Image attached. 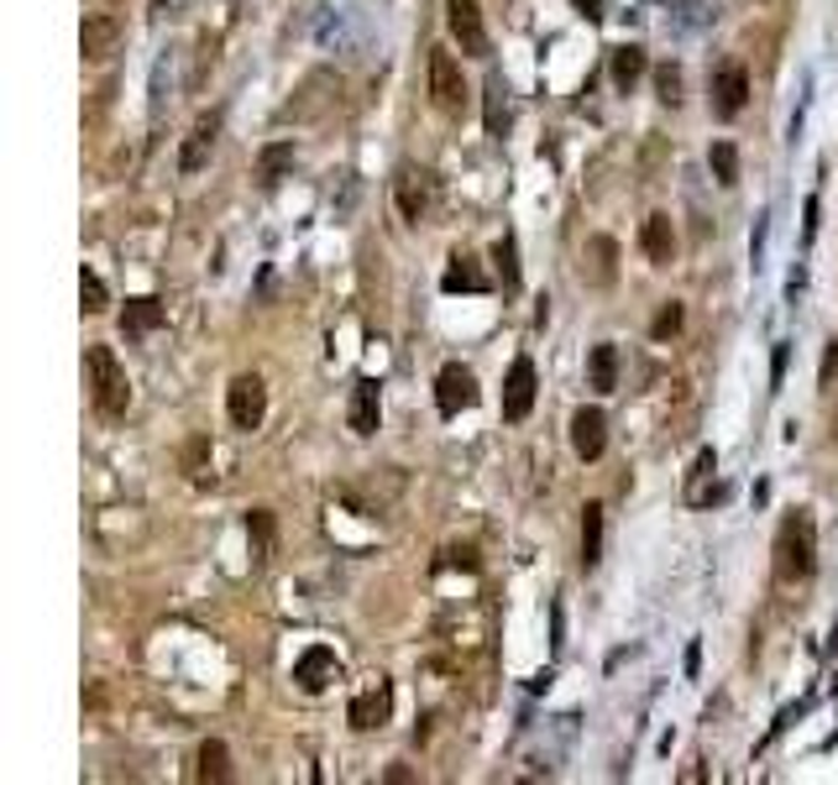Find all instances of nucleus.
Instances as JSON below:
<instances>
[{
  "mask_svg": "<svg viewBox=\"0 0 838 785\" xmlns=\"http://www.w3.org/2000/svg\"><path fill=\"white\" fill-rule=\"evenodd\" d=\"M640 246H645V257L655 267H670V257H676V226H670V215H650L645 231H640Z\"/></svg>",
  "mask_w": 838,
  "mask_h": 785,
  "instance_id": "obj_16",
  "label": "nucleus"
},
{
  "mask_svg": "<svg viewBox=\"0 0 838 785\" xmlns=\"http://www.w3.org/2000/svg\"><path fill=\"white\" fill-rule=\"evenodd\" d=\"M440 288H446V293H482V288H487V278L478 273V262L456 252L451 267H446V278H440Z\"/></svg>",
  "mask_w": 838,
  "mask_h": 785,
  "instance_id": "obj_22",
  "label": "nucleus"
},
{
  "mask_svg": "<svg viewBox=\"0 0 838 785\" xmlns=\"http://www.w3.org/2000/svg\"><path fill=\"white\" fill-rule=\"evenodd\" d=\"M116 43H120V22L111 16V11L84 16V26H79V48H84V58H90V64H105V58L116 53Z\"/></svg>",
  "mask_w": 838,
  "mask_h": 785,
  "instance_id": "obj_12",
  "label": "nucleus"
},
{
  "mask_svg": "<svg viewBox=\"0 0 838 785\" xmlns=\"http://www.w3.org/2000/svg\"><path fill=\"white\" fill-rule=\"evenodd\" d=\"M713 472H719V455H713V451H697V466H692V487H687V503H697V508H702V503L719 493V487L708 493V476H713Z\"/></svg>",
  "mask_w": 838,
  "mask_h": 785,
  "instance_id": "obj_27",
  "label": "nucleus"
},
{
  "mask_svg": "<svg viewBox=\"0 0 838 785\" xmlns=\"http://www.w3.org/2000/svg\"><path fill=\"white\" fill-rule=\"evenodd\" d=\"M493 262H498V273H503V288L514 293V288H519V246H514V236H508V231L493 241Z\"/></svg>",
  "mask_w": 838,
  "mask_h": 785,
  "instance_id": "obj_26",
  "label": "nucleus"
},
{
  "mask_svg": "<svg viewBox=\"0 0 838 785\" xmlns=\"http://www.w3.org/2000/svg\"><path fill=\"white\" fill-rule=\"evenodd\" d=\"M84 372H90V399H95L100 414L120 419L131 408V382H126V367L116 361L111 346H90L84 351Z\"/></svg>",
  "mask_w": 838,
  "mask_h": 785,
  "instance_id": "obj_2",
  "label": "nucleus"
},
{
  "mask_svg": "<svg viewBox=\"0 0 838 785\" xmlns=\"http://www.w3.org/2000/svg\"><path fill=\"white\" fill-rule=\"evenodd\" d=\"M216 131H220V116H199V126L190 131V142L179 152V168H184V173H199V168H205L210 147H216Z\"/></svg>",
  "mask_w": 838,
  "mask_h": 785,
  "instance_id": "obj_17",
  "label": "nucleus"
},
{
  "mask_svg": "<svg viewBox=\"0 0 838 785\" xmlns=\"http://www.w3.org/2000/svg\"><path fill=\"white\" fill-rule=\"evenodd\" d=\"M817 566V523L813 513H787L776 529V581H807Z\"/></svg>",
  "mask_w": 838,
  "mask_h": 785,
  "instance_id": "obj_1",
  "label": "nucleus"
},
{
  "mask_svg": "<svg viewBox=\"0 0 838 785\" xmlns=\"http://www.w3.org/2000/svg\"><path fill=\"white\" fill-rule=\"evenodd\" d=\"M676 331H681V304H676V299H666V304H661V314L650 320V335H655V340H670Z\"/></svg>",
  "mask_w": 838,
  "mask_h": 785,
  "instance_id": "obj_31",
  "label": "nucleus"
},
{
  "mask_svg": "<svg viewBox=\"0 0 838 785\" xmlns=\"http://www.w3.org/2000/svg\"><path fill=\"white\" fill-rule=\"evenodd\" d=\"M446 26H451V37L461 43V53H472V58H487L493 53L478 0H446Z\"/></svg>",
  "mask_w": 838,
  "mask_h": 785,
  "instance_id": "obj_6",
  "label": "nucleus"
},
{
  "mask_svg": "<svg viewBox=\"0 0 838 785\" xmlns=\"http://www.w3.org/2000/svg\"><path fill=\"white\" fill-rule=\"evenodd\" d=\"M572 451L582 455V461H602V451H608V414H602L598 404L576 408L572 414Z\"/></svg>",
  "mask_w": 838,
  "mask_h": 785,
  "instance_id": "obj_9",
  "label": "nucleus"
},
{
  "mask_svg": "<svg viewBox=\"0 0 838 785\" xmlns=\"http://www.w3.org/2000/svg\"><path fill=\"white\" fill-rule=\"evenodd\" d=\"M158 325H163V299H152V293L126 299V310H120V335H126V340H142V335H152Z\"/></svg>",
  "mask_w": 838,
  "mask_h": 785,
  "instance_id": "obj_14",
  "label": "nucleus"
},
{
  "mask_svg": "<svg viewBox=\"0 0 838 785\" xmlns=\"http://www.w3.org/2000/svg\"><path fill=\"white\" fill-rule=\"evenodd\" d=\"M152 11H163V0H152Z\"/></svg>",
  "mask_w": 838,
  "mask_h": 785,
  "instance_id": "obj_36",
  "label": "nucleus"
},
{
  "mask_svg": "<svg viewBox=\"0 0 838 785\" xmlns=\"http://www.w3.org/2000/svg\"><path fill=\"white\" fill-rule=\"evenodd\" d=\"M331 681H341V660H335V649H325V644H310V649L294 660V686L305 691V696H320V691L331 686Z\"/></svg>",
  "mask_w": 838,
  "mask_h": 785,
  "instance_id": "obj_8",
  "label": "nucleus"
},
{
  "mask_svg": "<svg viewBox=\"0 0 838 785\" xmlns=\"http://www.w3.org/2000/svg\"><path fill=\"white\" fill-rule=\"evenodd\" d=\"M246 534H252V545H257V561L273 555V513L267 508H252L246 513Z\"/></svg>",
  "mask_w": 838,
  "mask_h": 785,
  "instance_id": "obj_29",
  "label": "nucleus"
},
{
  "mask_svg": "<svg viewBox=\"0 0 838 785\" xmlns=\"http://www.w3.org/2000/svg\"><path fill=\"white\" fill-rule=\"evenodd\" d=\"M388 713H393V691H388V681H378L372 691H361V696H352V728L357 734H372V728H383Z\"/></svg>",
  "mask_w": 838,
  "mask_h": 785,
  "instance_id": "obj_13",
  "label": "nucleus"
},
{
  "mask_svg": "<svg viewBox=\"0 0 838 785\" xmlns=\"http://www.w3.org/2000/svg\"><path fill=\"white\" fill-rule=\"evenodd\" d=\"M602 561V503H587L582 508V566L593 572Z\"/></svg>",
  "mask_w": 838,
  "mask_h": 785,
  "instance_id": "obj_23",
  "label": "nucleus"
},
{
  "mask_svg": "<svg viewBox=\"0 0 838 785\" xmlns=\"http://www.w3.org/2000/svg\"><path fill=\"white\" fill-rule=\"evenodd\" d=\"M655 90H661V100H666V105H676V100H681V69H676V64H666V69L655 73Z\"/></svg>",
  "mask_w": 838,
  "mask_h": 785,
  "instance_id": "obj_32",
  "label": "nucleus"
},
{
  "mask_svg": "<svg viewBox=\"0 0 838 785\" xmlns=\"http://www.w3.org/2000/svg\"><path fill=\"white\" fill-rule=\"evenodd\" d=\"M431 100L440 116H461L472 105V90H467V73L446 48H431Z\"/></svg>",
  "mask_w": 838,
  "mask_h": 785,
  "instance_id": "obj_3",
  "label": "nucleus"
},
{
  "mask_svg": "<svg viewBox=\"0 0 838 785\" xmlns=\"http://www.w3.org/2000/svg\"><path fill=\"white\" fill-rule=\"evenodd\" d=\"M587 382H593V393H613V388H619V351H613V340L593 346V357H587Z\"/></svg>",
  "mask_w": 838,
  "mask_h": 785,
  "instance_id": "obj_18",
  "label": "nucleus"
},
{
  "mask_svg": "<svg viewBox=\"0 0 838 785\" xmlns=\"http://www.w3.org/2000/svg\"><path fill=\"white\" fill-rule=\"evenodd\" d=\"M744 105H749V73H744V64H723L713 73V111L723 120H734Z\"/></svg>",
  "mask_w": 838,
  "mask_h": 785,
  "instance_id": "obj_11",
  "label": "nucleus"
},
{
  "mask_svg": "<svg viewBox=\"0 0 838 785\" xmlns=\"http://www.w3.org/2000/svg\"><path fill=\"white\" fill-rule=\"evenodd\" d=\"M529 408H535V361L529 357H514L508 367V378H503V419H529Z\"/></svg>",
  "mask_w": 838,
  "mask_h": 785,
  "instance_id": "obj_10",
  "label": "nucleus"
},
{
  "mask_svg": "<svg viewBox=\"0 0 838 785\" xmlns=\"http://www.w3.org/2000/svg\"><path fill=\"white\" fill-rule=\"evenodd\" d=\"M294 163V142H273L263 152V184H278V173Z\"/></svg>",
  "mask_w": 838,
  "mask_h": 785,
  "instance_id": "obj_30",
  "label": "nucleus"
},
{
  "mask_svg": "<svg viewBox=\"0 0 838 785\" xmlns=\"http://www.w3.org/2000/svg\"><path fill=\"white\" fill-rule=\"evenodd\" d=\"M199 781L210 785V781H231V749L220 743V738H210V743H199V770H194Z\"/></svg>",
  "mask_w": 838,
  "mask_h": 785,
  "instance_id": "obj_24",
  "label": "nucleus"
},
{
  "mask_svg": "<svg viewBox=\"0 0 838 785\" xmlns=\"http://www.w3.org/2000/svg\"><path fill=\"white\" fill-rule=\"evenodd\" d=\"M226 414H231V425L237 429H257L267 419V388H263L257 372L231 378V388H226Z\"/></svg>",
  "mask_w": 838,
  "mask_h": 785,
  "instance_id": "obj_4",
  "label": "nucleus"
},
{
  "mask_svg": "<svg viewBox=\"0 0 838 785\" xmlns=\"http://www.w3.org/2000/svg\"><path fill=\"white\" fill-rule=\"evenodd\" d=\"M787 378V346H776V361H770V388H781Z\"/></svg>",
  "mask_w": 838,
  "mask_h": 785,
  "instance_id": "obj_34",
  "label": "nucleus"
},
{
  "mask_svg": "<svg viewBox=\"0 0 838 785\" xmlns=\"http://www.w3.org/2000/svg\"><path fill=\"white\" fill-rule=\"evenodd\" d=\"M478 378H472V367H461V361H446L440 367V378H435V408L440 414H461V408H478Z\"/></svg>",
  "mask_w": 838,
  "mask_h": 785,
  "instance_id": "obj_7",
  "label": "nucleus"
},
{
  "mask_svg": "<svg viewBox=\"0 0 838 785\" xmlns=\"http://www.w3.org/2000/svg\"><path fill=\"white\" fill-rule=\"evenodd\" d=\"M393 199H399V215H404L409 226H420V220L431 215V205H435L431 168H414V163L399 168V178H393Z\"/></svg>",
  "mask_w": 838,
  "mask_h": 785,
  "instance_id": "obj_5",
  "label": "nucleus"
},
{
  "mask_svg": "<svg viewBox=\"0 0 838 785\" xmlns=\"http://www.w3.org/2000/svg\"><path fill=\"white\" fill-rule=\"evenodd\" d=\"M582 273H587L598 288H608L613 278H619V246H613L608 236H593L587 241V252H582Z\"/></svg>",
  "mask_w": 838,
  "mask_h": 785,
  "instance_id": "obj_15",
  "label": "nucleus"
},
{
  "mask_svg": "<svg viewBox=\"0 0 838 785\" xmlns=\"http://www.w3.org/2000/svg\"><path fill=\"white\" fill-rule=\"evenodd\" d=\"M708 168H713V178H719L723 189H734V184H739V147H734V142H713Z\"/></svg>",
  "mask_w": 838,
  "mask_h": 785,
  "instance_id": "obj_25",
  "label": "nucleus"
},
{
  "mask_svg": "<svg viewBox=\"0 0 838 785\" xmlns=\"http://www.w3.org/2000/svg\"><path fill=\"white\" fill-rule=\"evenodd\" d=\"M802 215H807V226H802V236L813 241V236H817V194H807V205H802Z\"/></svg>",
  "mask_w": 838,
  "mask_h": 785,
  "instance_id": "obj_33",
  "label": "nucleus"
},
{
  "mask_svg": "<svg viewBox=\"0 0 838 785\" xmlns=\"http://www.w3.org/2000/svg\"><path fill=\"white\" fill-rule=\"evenodd\" d=\"M79 299H84V314H105V304H111V293H105V278L100 273H79Z\"/></svg>",
  "mask_w": 838,
  "mask_h": 785,
  "instance_id": "obj_28",
  "label": "nucleus"
},
{
  "mask_svg": "<svg viewBox=\"0 0 838 785\" xmlns=\"http://www.w3.org/2000/svg\"><path fill=\"white\" fill-rule=\"evenodd\" d=\"M352 429L357 435H372L378 429V382L361 378L357 388H352Z\"/></svg>",
  "mask_w": 838,
  "mask_h": 785,
  "instance_id": "obj_20",
  "label": "nucleus"
},
{
  "mask_svg": "<svg viewBox=\"0 0 838 785\" xmlns=\"http://www.w3.org/2000/svg\"><path fill=\"white\" fill-rule=\"evenodd\" d=\"M645 69H650L645 48H634V43L613 48V84H619V90H634V84L645 79Z\"/></svg>",
  "mask_w": 838,
  "mask_h": 785,
  "instance_id": "obj_21",
  "label": "nucleus"
},
{
  "mask_svg": "<svg viewBox=\"0 0 838 785\" xmlns=\"http://www.w3.org/2000/svg\"><path fill=\"white\" fill-rule=\"evenodd\" d=\"M482 120H487V137H503V126H508V84H503V73H487V84H482Z\"/></svg>",
  "mask_w": 838,
  "mask_h": 785,
  "instance_id": "obj_19",
  "label": "nucleus"
},
{
  "mask_svg": "<svg viewBox=\"0 0 838 785\" xmlns=\"http://www.w3.org/2000/svg\"><path fill=\"white\" fill-rule=\"evenodd\" d=\"M576 11H582L587 22H598V16H602V0H576Z\"/></svg>",
  "mask_w": 838,
  "mask_h": 785,
  "instance_id": "obj_35",
  "label": "nucleus"
}]
</instances>
